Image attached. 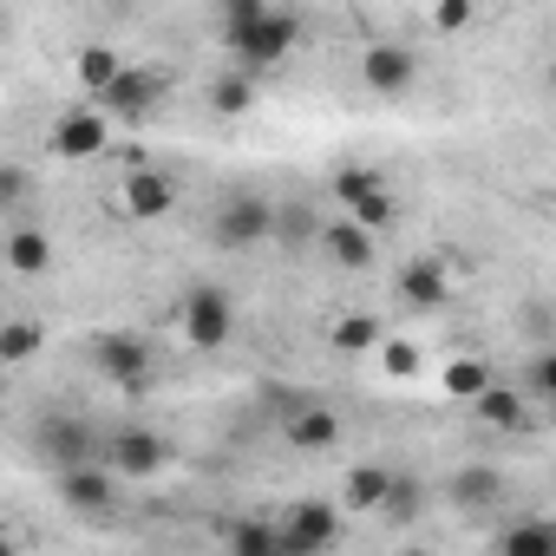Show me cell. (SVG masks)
<instances>
[{"label":"cell","mask_w":556,"mask_h":556,"mask_svg":"<svg viewBox=\"0 0 556 556\" xmlns=\"http://www.w3.org/2000/svg\"><path fill=\"white\" fill-rule=\"evenodd\" d=\"M53 484H60V504H66V510H79V517H105V510L118 504V478H112L105 465L53 471Z\"/></svg>","instance_id":"obj_14"},{"label":"cell","mask_w":556,"mask_h":556,"mask_svg":"<svg viewBox=\"0 0 556 556\" xmlns=\"http://www.w3.org/2000/svg\"><path fill=\"white\" fill-rule=\"evenodd\" d=\"M27 203H34V170L0 157V210H27Z\"/></svg>","instance_id":"obj_32"},{"label":"cell","mask_w":556,"mask_h":556,"mask_svg":"<svg viewBox=\"0 0 556 556\" xmlns=\"http://www.w3.org/2000/svg\"><path fill=\"white\" fill-rule=\"evenodd\" d=\"M275 536H282V556H328L348 536V517L334 497H295L275 517Z\"/></svg>","instance_id":"obj_2"},{"label":"cell","mask_w":556,"mask_h":556,"mask_svg":"<svg viewBox=\"0 0 556 556\" xmlns=\"http://www.w3.org/2000/svg\"><path fill=\"white\" fill-rule=\"evenodd\" d=\"M223 47L236 73H275L295 47H302V21L295 14H275L268 0H229L223 8Z\"/></svg>","instance_id":"obj_1"},{"label":"cell","mask_w":556,"mask_h":556,"mask_svg":"<svg viewBox=\"0 0 556 556\" xmlns=\"http://www.w3.org/2000/svg\"><path fill=\"white\" fill-rule=\"evenodd\" d=\"M315 249L334 262V268H348V275H361V268H374L380 262V236H367V229H354L348 216H334V223H321V236H315Z\"/></svg>","instance_id":"obj_15"},{"label":"cell","mask_w":556,"mask_h":556,"mask_svg":"<svg viewBox=\"0 0 556 556\" xmlns=\"http://www.w3.org/2000/svg\"><path fill=\"white\" fill-rule=\"evenodd\" d=\"M400 556H432V549H400Z\"/></svg>","instance_id":"obj_36"},{"label":"cell","mask_w":556,"mask_h":556,"mask_svg":"<svg viewBox=\"0 0 556 556\" xmlns=\"http://www.w3.org/2000/svg\"><path fill=\"white\" fill-rule=\"evenodd\" d=\"M445 497H452V510L484 517V510L504 504V471H497L491 458H471V465H458V471L445 478Z\"/></svg>","instance_id":"obj_13"},{"label":"cell","mask_w":556,"mask_h":556,"mask_svg":"<svg viewBox=\"0 0 556 556\" xmlns=\"http://www.w3.org/2000/svg\"><path fill=\"white\" fill-rule=\"evenodd\" d=\"M361 86H367L374 99H406V92L419 86V53L400 47V40H374V47L361 53Z\"/></svg>","instance_id":"obj_7"},{"label":"cell","mask_w":556,"mask_h":556,"mask_svg":"<svg viewBox=\"0 0 556 556\" xmlns=\"http://www.w3.org/2000/svg\"><path fill=\"white\" fill-rule=\"evenodd\" d=\"M374 354H380V367H387L393 380H413V374H419V348H413V341H380Z\"/></svg>","instance_id":"obj_33"},{"label":"cell","mask_w":556,"mask_h":556,"mask_svg":"<svg viewBox=\"0 0 556 556\" xmlns=\"http://www.w3.org/2000/svg\"><path fill=\"white\" fill-rule=\"evenodd\" d=\"M210 112H216V118H242V112H255V79L236 73V66L216 73V79H210Z\"/></svg>","instance_id":"obj_24"},{"label":"cell","mask_w":556,"mask_h":556,"mask_svg":"<svg viewBox=\"0 0 556 556\" xmlns=\"http://www.w3.org/2000/svg\"><path fill=\"white\" fill-rule=\"evenodd\" d=\"M118 73H125V60H118V47H105V40H92V47H79V53H73V79H79V92H86V99H99Z\"/></svg>","instance_id":"obj_23"},{"label":"cell","mask_w":556,"mask_h":556,"mask_svg":"<svg viewBox=\"0 0 556 556\" xmlns=\"http://www.w3.org/2000/svg\"><path fill=\"white\" fill-rule=\"evenodd\" d=\"M40 348H47V328H40L34 315H8V321H0V374L27 367Z\"/></svg>","instance_id":"obj_22"},{"label":"cell","mask_w":556,"mask_h":556,"mask_svg":"<svg viewBox=\"0 0 556 556\" xmlns=\"http://www.w3.org/2000/svg\"><path fill=\"white\" fill-rule=\"evenodd\" d=\"M471 413H478V426H491V432H530V426H536V413L523 406V393H517L510 380H491V387L471 400Z\"/></svg>","instance_id":"obj_17"},{"label":"cell","mask_w":556,"mask_h":556,"mask_svg":"<svg viewBox=\"0 0 556 556\" xmlns=\"http://www.w3.org/2000/svg\"><path fill=\"white\" fill-rule=\"evenodd\" d=\"M34 452H40L53 471L99 465V439H92V426H86V419H73V413H47V419L34 426Z\"/></svg>","instance_id":"obj_4"},{"label":"cell","mask_w":556,"mask_h":556,"mask_svg":"<svg viewBox=\"0 0 556 556\" xmlns=\"http://www.w3.org/2000/svg\"><path fill=\"white\" fill-rule=\"evenodd\" d=\"M328 341H334V354H374L380 348V321L374 315H341L328 328Z\"/></svg>","instance_id":"obj_30"},{"label":"cell","mask_w":556,"mask_h":556,"mask_svg":"<svg viewBox=\"0 0 556 556\" xmlns=\"http://www.w3.org/2000/svg\"><path fill=\"white\" fill-rule=\"evenodd\" d=\"M282 439L295 452H334L341 445V413L321 406V400H289L282 406Z\"/></svg>","instance_id":"obj_11"},{"label":"cell","mask_w":556,"mask_h":556,"mask_svg":"<svg viewBox=\"0 0 556 556\" xmlns=\"http://www.w3.org/2000/svg\"><path fill=\"white\" fill-rule=\"evenodd\" d=\"M393 302H400L406 315H439V308H452V275H445V262H439V255H406L400 275H393Z\"/></svg>","instance_id":"obj_5"},{"label":"cell","mask_w":556,"mask_h":556,"mask_svg":"<svg viewBox=\"0 0 556 556\" xmlns=\"http://www.w3.org/2000/svg\"><path fill=\"white\" fill-rule=\"evenodd\" d=\"M471 21H478L471 0H439V8H432V27H439V34H465Z\"/></svg>","instance_id":"obj_34"},{"label":"cell","mask_w":556,"mask_h":556,"mask_svg":"<svg viewBox=\"0 0 556 556\" xmlns=\"http://www.w3.org/2000/svg\"><path fill=\"white\" fill-rule=\"evenodd\" d=\"M0 262H8L14 275H47L53 268V236L40 223H21V229L0 236Z\"/></svg>","instance_id":"obj_19"},{"label":"cell","mask_w":556,"mask_h":556,"mask_svg":"<svg viewBox=\"0 0 556 556\" xmlns=\"http://www.w3.org/2000/svg\"><path fill=\"white\" fill-rule=\"evenodd\" d=\"M0 380H8V374H0Z\"/></svg>","instance_id":"obj_37"},{"label":"cell","mask_w":556,"mask_h":556,"mask_svg":"<svg viewBox=\"0 0 556 556\" xmlns=\"http://www.w3.org/2000/svg\"><path fill=\"white\" fill-rule=\"evenodd\" d=\"M0 556H21V549H14V536H0Z\"/></svg>","instance_id":"obj_35"},{"label":"cell","mask_w":556,"mask_h":556,"mask_svg":"<svg viewBox=\"0 0 556 556\" xmlns=\"http://www.w3.org/2000/svg\"><path fill=\"white\" fill-rule=\"evenodd\" d=\"M517 393H523L530 413H536V406H556V354H549V348H536V354L523 361V387H517Z\"/></svg>","instance_id":"obj_28"},{"label":"cell","mask_w":556,"mask_h":556,"mask_svg":"<svg viewBox=\"0 0 556 556\" xmlns=\"http://www.w3.org/2000/svg\"><path fill=\"white\" fill-rule=\"evenodd\" d=\"M177 328H184V341H190L197 354L229 348V334H236V302H229V289L197 282V289L184 295V308H177Z\"/></svg>","instance_id":"obj_3"},{"label":"cell","mask_w":556,"mask_h":556,"mask_svg":"<svg viewBox=\"0 0 556 556\" xmlns=\"http://www.w3.org/2000/svg\"><path fill=\"white\" fill-rule=\"evenodd\" d=\"M268 236H275V242H289V249H308V242L321 236V216H315L308 203H275V223H268Z\"/></svg>","instance_id":"obj_26"},{"label":"cell","mask_w":556,"mask_h":556,"mask_svg":"<svg viewBox=\"0 0 556 556\" xmlns=\"http://www.w3.org/2000/svg\"><path fill=\"white\" fill-rule=\"evenodd\" d=\"M268 223H275V203L262 190H242V197H223L210 236H216V249H255V242H268Z\"/></svg>","instance_id":"obj_8"},{"label":"cell","mask_w":556,"mask_h":556,"mask_svg":"<svg viewBox=\"0 0 556 556\" xmlns=\"http://www.w3.org/2000/svg\"><path fill=\"white\" fill-rule=\"evenodd\" d=\"M348 223H354V229H367V236L393 229V223H400V197H393V184H380L374 197H361V203L348 210Z\"/></svg>","instance_id":"obj_29"},{"label":"cell","mask_w":556,"mask_h":556,"mask_svg":"<svg viewBox=\"0 0 556 556\" xmlns=\"http://www.w3.org/2000/svg\"><path fill=\"white\" fill-rule=\"evenodd\" d=\"M380 184H387V177H380L374 164H341V170H334V197H341V210H354V203L374 197Z\"/></svg>","instance_id":"obj_31"},{"label":"cell","mask_w":556,"mask_h":556,"mask_svg":"<svg viewBox=\"0 0 556 556\" xmlns=\"http://www.w3.org/2000/svg\"><path fill=\"white\" fill-rule=\"evenodd\" d=\"M223 536H229V556H282V536H275L268 517H236Z\"/></svg>","instance_id":"obj_25"},{"label":"cell","mask_w":556,"mask_h":556,"mask_svg":"<svg viewBox=\"0 0 556 556\" xmlns=\"http://www.w3.org/2000/svg\"><path fill=\"white\" fill-rule=\"evenodd\" d=\"M419 510H426V478H419V471H406V465H393L387 497H380V510H374V517H387L393 530H406V523H419Z\"/></svg>","instance_id":"obj_21"},{"label":"cell","mask_w":556,"mask_h":556,"mask_svg":"<svg viewBox=\"0 0 556 556\" xmlns=\"http://www.w3.org/2000/svg\"><path fill=\"white\" fill-rule=\"evenodd\" d=\"M491 380H497V367H491L484 354H458V361L445 367V393H452V400H478Z\"/></svg>","instance_id":"obj_27"},{"label":"cell","mask_w":556,"mask_h":556,"mask_svg":"<svg viewBox=\"0 0 556 556\" xmlns=\"http://www.w3.org/2000/svg\"><path fill=\"white\" fill-rule=\"evenodd\" d=\"M387 478H393V465H380V458H361V465H348L341 517H348V510H354V517H374V510H380V497H387Z\"/></svg>","instance_id":"obj_20"},{"label":"cell","mask_w":556,"mask_h":556,"mask_svg":"<svg viewBox=\"0 0 556 556\" xmlns=\"http://www.w3.org/2000/svg\"><path fill=\"white\" fill-rule=\"evenodd\" d=\"M157 99H164V73H157V66H125V73L92 99V112H112V118L144 125V118L157 112Z\"/></svg>","instance_id":"obj_9"},{"label":"cell","mask_w":556,"mask_h":556,"mask_svg":"<svg viewBox=\"0 0 556 556\" xmlns=\"http://www.w3.org/2000/svg\"><path fill=\"white\" fill-rule=\"evenodd\" d=\"M53 157H66V164H86V157H99L105 144H112V125H105V112H92V105H73L60 125H53Z\"/></svg>","instance_id":"obj_12"},{"label":"cell","mask_w":556,"mask_h":556,"mask_svg":"<svg viewBox=\"0 0 556 556\" xmlns=\"http://www.w3.org/2000/svg\"><path fill=\"white\" fill-rule=\"evenodd\" d=\"M99 465H105L112 478H157V471L170 465V445H164L151 426H125V432H112V439L99 445Z\"/></svg>","instance_id":"obj_6"},{"label":"cell","mask_w":556,"mask_h":556,"mask_svg":"<svg viewBox=\"0 0 556 556\" xmlns=\"http://www.w3.org/2000/svg\"><path fill=\"white\" fill-rule=\"evenodd\" d=\"M125 210H131L138 223H157V216L177 210V184H170L164 170H151V164H131V177H125Z\"/></svg>","instance_id":"obj_16"},{"label":"cell","mask_w":556,"mask_h":556,"mask_svg":"<svg viewBox=\"0 0 556 556\" xmlns=\"http://www.w3.org/2000/svg\"><path fill=\"white\" fill-rule=\"evenodd\" d=\"M491 556H556V523L549 517H510L497 536H491Z\"/></svg>","instance_id":"obj_18"},{"label":"cell","mask_w":556,"mask_h":556,"mask_svg":"<svg viewBox=\"0 0 556 556\" xmlns=\"http://www.w3.org/2000/svg\"><path fill=\"white\" fill-rule=\"evenodd\" d=\"M92 367L112 380V387H125V393H138L144 380H151V348H144V334H99L92 341Z\"/></svg>","instance_id":"obj_10"}]
</instances>
